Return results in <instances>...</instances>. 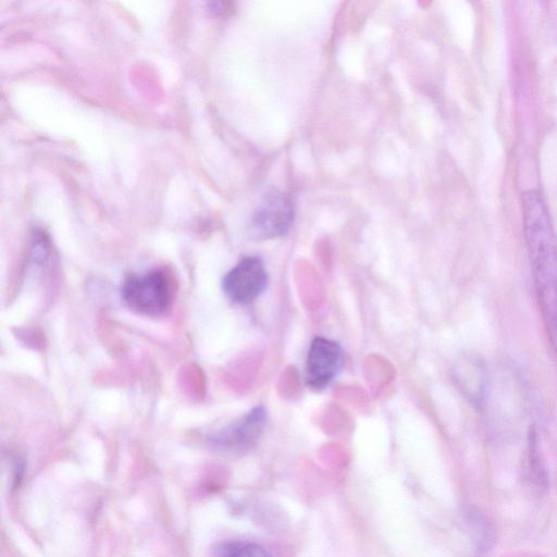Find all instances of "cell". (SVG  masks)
Wrapping results in <instances>:
<instances>
[{
	"label": "cell",
	"instance_id": "cell-1",
	"mask_svg": "<svg viewBox=\"0 0 557 557\" xmlns=\"http://www.w3.org/2000/svg\"><path fill=\"white\" fill-rule=\"evenodd\" d=\"M524 237L543 323L557 356V236L541 193L521 195Z\"/></svg>",
	"mask_w": 557,
	"mask_h": 557
},
{
	"label": "cell",
	"instance_id": "cell-6",
	"mask_svg": "<svg viewBox=\"0 0 557 557\" xmlns=\"http://www.w3.org/2000/svg\"><path fill=\"white\" fill-rule=\"evenodd\" d=\"M343 349L334 341L315 337L306 362V383L315 391L325 388L343 367Z\"/></svg>",
	"mask_w": 557,
	"mask_h": 557
},
{
	"label": "cell",
	"instance_id": "cell-9",
	"mask_svg": "<svg viewBox=\"0 0 557 557\" xmlns=\"http://www.w3.org/2000/svg\"><path fill=\"white\" fill-rule=\"evenodd\" d=\"M218 557H273L257 543L244 540L224 541L216 545Z\"/></svg>",
	"mask_w": 557,
	"mask_h": 557
},
{
	"label": "cell",
	"instance_id": "cell-2",
	"mask_svg": "<svg viewBox=\"0 0 557 557\" xmlns=\"http://www.w3.org/2000/svg\"><path fill=\"white\" fill-rule=\"evenodd\" d=\"M121 292L131 309L149 317L163 313L172 300L171 281L162 270L127 276Z\"/></svg>",
	"mask_w": 557,
	"mask_h": 557
},
{
	"label": "cell",
	"instance_id": "cell-7",
	"mask_svg": "<svg viewBox=\"0 0 557 557\" xmlns=\"http://www.w3.org/2000/svg\"><path fill=\"white\" fill-rule=\"evenodd\" d=\"M453 376L465 397L473 406L482 407L487 392V371L484 361L478 355L465 354L455 362Z\"/></svg>",
	"mask_w": 557,
	"mask_h": 557
},
{
	"label": "cell",
	"instance_id": "cell-4",
	"mask_svg": "<svg viewBox=\"0 0 557 557\" xmlns=\"http://www.w3.org/2000/svg\"><path fill=\"white\" fill-rule=\"evenodd\" d=\"M268 273L263 261L255 256L243 258L223 277L222 287L234 302L249 304L265 289Z\"/></svg>",
	"mask_w": 557,
	"mask_h": 557
},
{
	"label": "cell",
	"instance_id": "cell-5",
	"mask_svg": "<svg viewBox=\"0 0 557 557\" xmlns=\"http://www.w3.org/2000/svg\"><path fill=\"white\" fill-rule=\"evenodd\" d=\"M293 221V206L282 193L267 194L252 215L248 232L256 239H270L287 232Z\"/></svg>",
	"mask_w": 557,
	"mask_h": 557
},
{
	"label": "cell",
	"instance_id": "cell-8",
	"mask_svg": "<svg viewBox=\"0 0 557 557\" xmlns=\"http://www.w3.org/2000/svg\"><path fill=\"white\" fill-rule=\"evenodd\" d=\"M524 480L533 493L541 495L547 487V472L539 444L536 429L529 431L528 447L523 467Z\"/></svg>",
	"mask_w": 557,
	"mask_h": 557
},
{
	"label": "cell",
	"instance_id": "cell-3",
	"mask_svg": "<svg viewBox=\"0 0 557 557\" xmlns=\"http://www.w3.org/2000/svg\"><path fill=\"white\" fill-rule=\"evenodd\" d=\"M265 423L267 411L262 406H257L242 418L212 433L209 443L220 451L246 453L257 445Z\"/></svg>",
	"mask_w": 557,
	"mask_h": 557
}]
</instances>
